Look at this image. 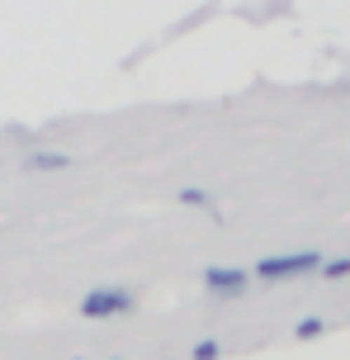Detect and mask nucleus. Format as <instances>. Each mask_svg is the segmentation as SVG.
Masks as SVG:
<instances>
[{
  "label": "nucleus",
  "mask_w": 350,
  "mask_h": 360,
  "mask_svg": "<svg viewBox=\"0 0 350 360\" xmlns=\"http://www.w3.org/2000/svg\"><path fill=\"white\" fill-rule=\"evenodd\" d=\"M322 266L317 252H294V256H265L256 266V280H289V275H313Z\"/></svg>",
  "instance_id": "f257e3e1"
},
{
  "label": "nucleus",
  "mask_w": 350,
  "mask_h": 360,
  "mask_svg": "<svg viewBox=\"0 0 350 360\" xmlns=\"http://www.w3.org/2000/svg\"><path fill=\"white\" fill-rule=\"evenodd\" d=\"M133 308V294L128 289H114V285H100L81 299V318H119Z\"/></svg>",
  "instance_id": "f03ea898"
},
{
  "label": "nucleus",
  "mask_w": 350,
  "mask_h": 360,
  "mask_svg": "<svg viewBox=\"0 0 350 360\" xmlns=\"http://www.w3.org/2000/svg\"><path fill=\"white\" fill-rule=\"evenodd\" d=\"M246 270H227V266H208L203 270V285H208V294H241L246 289Z\"/></svg>",
  "instance_id": "7ed1b4c3"
},
{
  "label": "nucleus",
  "mask_w": 350,
  "mask_h": 360,
  "mask_svg": "<svg viewBox=\"0 0 350 360\" xmlns=\"http://www.w3.org/2000/svg\"><path fill=\"white\" fill-rule=\"evenodd\" d=\"M317 270H322V280H346V275H350V256H336V261H322Z\"/></svg>",
  "instance_id": "20e7f679"
},
{
  "label": "nucleus",
  "mask_w": 350,
  "mask_h": 360,
  "mask_svg": "<svg viewBox=\"0 0 350 360\" xmlns=\"http://www.w3.org/2000/svg\"><path fill=\"white\" fill-rule=\"evenodd\" d=\"M29 166H34V171H62V166H72V162H67L62 152H48V157H29Z\"/></svg>",
  "instance_id": "39448f33"
},
{
  "label": "nucleus",
  "mask_w": 350,
  "mask_h": 360,
  "mask_svg": "<svg viewBox=\"0 0 350 360\" xmlns=\"http://www.w3.org/2000/svg\"><path fill=\"white\" fill-rule=\"evenodd\" d=\"M322 327H327L322 318H303V323L294 327V337H298V342H308V337H322Z\"/></svg>",
  "instance_id": "423d86ee"
},
{
  "label": "nucleus",
  "mask_w": 350,
  "mask_h": 360,
  "mask_svg": "<svg viewBox=\"0 0 350 360\" xmlns=\"http://www.w3.org/2000/svg\"><path fill=\"white\" fill-rule=\"evenodd\" d=\"M222 356V346L218 342H199L194 351H189V360H218Z\"/></svg>",
  "instance_id": "0eeeda50"
},
{
  "label": "nucleus",
  "mask_w": 350,
  "mask_h": 360,
  "mask_svg": "<svg viewBox=\"0 0 350 360\" xmlns=\"http://www.w3.org/2000/svg\"><path fill=\"white\" fill-rule=\"evenodd\" d=\"M180 204H208V195L203 190H180Z\"/></svg>",
  "instance_id": "6e6552de"
}]
</instances>
